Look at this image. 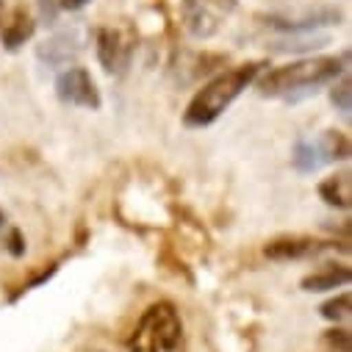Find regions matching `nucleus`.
<instances>
[{
	"label": "nucleus",
	"mask_w": 352,
	"mask_h": 352,
	"mask_svg": "<svg viewBox=\"0 0 352 352\" xmlns=\"http://www.w3.org/2000/svg\"><path fill=\"white\" fill-rule=\"evenodd\" d=\"M83 36L80 31L75 28H67V31H58L53 36H47L39 47H36V58L47 67H64L69 61H75L80 53H83Z\"/></svg>",
	"instance_id": "6"
},
{
	"label": "nucleus",
	"mask_w": 352,
	"mask_h": 352,
	"mask_svg": "<svg viewBox=\"0 0 352 352\" xmlns=\"http://www.w3.org/2000/svg\"><path fill=\"white\" fill-rule=\"evenodd\" d=\"M3 222H6V214H3V211H0V228H3Z\"/></svg>",
	"instance_id": "21"
},
{
	"label": "nucleus",
	"mask_w": 352,
	"mask_h": 352,
	"mask_svg": "<svg viewBox=\"0 0 352 352\" xmlns=\"http://www.w3.org/2000/svg\"><path fill=\"white\" fill-rule=\"evenodd\" d=\"M341 14L333 12V9H316V12H308L302 14L300 20H292V17H267V23L278 31H286V34H302V31H314L316 25H338Z\"/></svg>",
	"instance_id": "8"
},
{
	"label": "nucleus",
	"mask_w": 352,
	"mask_h": 352,
	"mask_svg": "<svg viewBox=\"0 0 352 352\" xmlns=\"http://www.w3.org/2000/svg\"><path fill=\"white\" fill-rule=\"evenodd\" d=\"M56 95H58L61 103L80 106V109H89V111H98L103 106V98H100L95 78L89 75V69H83V67H69L56 78Z\"/></svg>",
	"instance_id": "4"
},
{
	"label": "nucleus",
	"mask_w": 352,
	"mask_h": 352,
	"mask_svg": "<svg viewBox=\"0 0 352 352\" xmlns=\"http://www.w3.org/2000/svg\"><path fill=\"white\" fill-rule=\"evenodd\" d=\"M349 305H352V300H349V294L344 292V294H338V297L327 300L319 311H322V316H324L327 322H341V319H346V316H349Z\"/></svg>",
	"instance_id": "17"
},
{
	"label": "nucleus",
	"mask_w": 352,
	"mask_h": 352,
	"mask_svg": "<svg viewBox=\"0 0 352 352\" xmlns=\"http://www.w3.org/2000/svg\"><path fill=\"white\" fill-rule=\"evenodd\" d=\"M0 9H3V0H0Z\"/></svg>",
	"instance_id": "22"
},
{
	"label": "nucleus",
	"mask_w": 352,
	"mask_h": 352,
	"mask_svg": "<svg viewBox=\"0 0 352 352\" xmlns=\"http://www.w3.org/2000/svg\"><path fill=\"white\" fill-rule=\"evenodd\" d=\"M89 0H58V6L61 9H69V12H78V9H83Z\"/></svg>",
	"instance_id": "20"
},
{
	"label": "nucleus",
	"mask_w": 352,
	"mask_h": 352,
	"mask_svg": "<svg viewBox=\"0 0 352 352\" xmlns=\"http://www.w3.org/2000/svg\"><path fill=\"white\" fill-rule=\"evenodd\" d=\"M319 197L333 206V208H349L352 206V184H349V172H338V175H330L319 184Z\"/></svg>",
	"instance_id": "9"
},
{
	"label": "nucleus",
	"mask_w": 352,
	"mask_h": 352,
	"mask_svg": "<svg viewBox=\"0 0 352 352\" xmlns=\"http://www.w3.org/2000/svg\"><path fill=\"white\" fill-rule=\"evenodd\" d=\"M263 67H267V61H247V64H239L233 69L214 75L186 106L184 122L189 128H206L214 120H219L230 109V103L258 78V72Z\"/></svg>",
	"instance_id": "1"
},
{
	"label": "nucleus",
	"mask_w": 352,
	"mask_h": 352,
	"mask_svg": "<svg viewBox=\"0 0 352 352\" xmlns=\"http://www.w3.org/2000/svg\"><path fill=\"white\" fill-rule=\"evenodd\" d=\"M330 100H333V106L346 117L349 114V109H352V80H349V75L344 72V78L333 86L330 89Z\"/></svg>",
	"instance_id": "16"
},
{
	"label": "nucleus",
	"mask_w": 352,
	"mask_h": 352,
	"mask_svg": "<svg viewBox=\"0 0 352 352\" xmlns=\"http://www.w3.org/2000/svg\"><path fill=\"white\" fill-rule=\"evenodd\" d=\"M34 28H36L34 17L28 12H23V9H17L12 23H6V28H3V34H0V36H3V45L9 50H17L20 45H25V39L34 36Z\"/></svg>",
	"instance_id": "12"
},
{
	"label": "nucleus",
	"mask_w": 352,
	"mask_h": 352,
	"mask_svg": "<svg viewBox=\"0 0 352 352\" xmlns=\"http://www.w3.org/2000/svg\"><path fill=\"white\" fill-rule=\"evenodd\" d=\"M319 150L324 161H346L349 158V139L341 131H327L319 142Z\"/></svg>",
	"instance_id": "15"
},
{
	"label": "nucleus",
	"mask_w": 352,
	"mask_h": 352,
	"mask_svg": "<svg viewBox=\"0 0 352 352\" xmlns=\"http://www.w3.org/2000/svg\"><path fill=\"white\" fill-rule=\"evenodd\" d=\"M344 64H346V53L292 61L286 67H278L263 75V80L258 83V92L263 98H292L297 89L316 92V86H324L344 72Z\"/></svg>",
	"instance_id": "2"
},
{
	"label": "nucleus",
	"mask_w": 352,
	"mask_h": 352,
	"mask_svg": "<svg viewBox=\"0 0 352 352\" xmlns=\"http://www.w3.org/2000/svg\"><path fill=\"white\" fill-rule=\"evenodd\" d=\"M292 164H294V169H297V172L311 175V172H316V169L324 164V155H322L319 144L300 139V142L294 144V150H292Z\"/></svg>",
	"instance_id": "14"
},
{
	"label": "nucleus",
	"mask_w": 352,
	"mask_h": 352,
	"mask_svg": "<svg viewBox=\"0 0 352 352\" xmlns=\"http://www.w3.org/2000/svg\"><path fill=\"white\" fill-rule=\"evenodd\" d=\"M327 45H330V36L302 31V34H289L286 39L272 42V50L275 53H311V50H319V47H327Z\"/></svg>",
	"instance_id": "11"
},
{
	"label": "nucleus",
	"mask_w": 352,
	"mask_h": 352,
	"mask_svg": "<svg viewBox=\"0 0 352 352\" xmlns=\"http://www.w3.org/2000/svg\"><path fill=\"white\" fill-rule=\"evenodd\" d=\"M349 270L346 267H330V270H322V272H314L308 278H302V289L305 292H330V289H338V286H346L349 283Z\"/></svg>",
	"instance_id": "13"
},
{
	"label": "nucleus",
	"mask_w": 352,
	"mask_h": 352,
	"mask_svg": "<svg viewBox=\"0 0 352 352\" xmlns=\"http://www.w3.org/2000/svg\"><path fill=\"white\" fill-rule=\"evenodd\" d=\"M236 0H184V23L192 36L208 39L219 31V23L233 12Z\"/></svg>",
	"instance_id": "5"
},
{
	"label": "nucleus",
	"mask_w": 352,
	"mask_h": 352,
	"mask_svg": "<svg viewBox=\"0 0 352 352\" xmlns=\"http://www.w3.org/2000/svg\"><path fill=\"white\" fill-rule=\"evenodd\" d=\"M131 47L120 31L114 28H100L98 36H95V50H98V61L106 72H120L125 69L128 58H131Z\"/></svg>",
	"instance_id": "7"
},
{
	"label": "nucleus",
	"mask_w": 352,
	"mask_h": 352,
	"mask_svg": "<svg viewBox=\"0 0 352 352\" xmlns=\"http://www.w3.org/2000/svg\"><path fill=\"white\" fill-rule=\"evenodd\" d=\"M9 252L12 255H23L25 252V241H23V233L20 230H12L9 233Z\"/></svg>",
	"instance_id": "19"
},
{
	"label": "nucleus",
	"mask_w": 352,
	"mask_h": 352,
	"mask_svg": "<svg viewBox=\"0 0 352 352\" xmlns=\"http://www.w3.org/2000/svg\"><path fill=\"white\" fill-rule=\"evenodd\" d=\"M181 338H184V327H181V316L175 311V305L155 302L144 311L131 338V349L133 352H175L181 346Z\"/></svg>",
	"instance_id": "3"
},
{
	"label": "nucleus",
	"mask_w": 352,
	"mask_h": 352,
	"mask_svg": "<svg viewBox=\"0 0 352 352\" xmlns=\"http://www.w3.org/2000/svg\"><path fill=\"white\" fill-rule=\"evenodd\" d=\"M311 252H316V241H311V239H275V241H270L267 247H263V255L267 258H272V261H292V258H305V255H311Z\"/></svg>",
	"instance_id": "10"
},
{
	"label": "nucleus",
	"mask_w": 352,
	"mask_h": 352,
	"mask_svg": "<svg viewBox=\"0 0 352 352\" xmlns=\"http://www.w3.org/2000/svg\"><path fill=\"white\" fill-rule=\"evenodd\" d=\"M324 344L333 349V352H352V336L349 330L344 327H333L324 333Z\"/></svg>",
	"instance_id": "18"
}]
</instances>
